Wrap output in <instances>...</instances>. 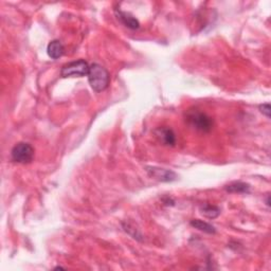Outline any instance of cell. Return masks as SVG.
<instances>
[{
    "instance_id": "6da1fadb",
    "label": "cell",
    "mask_w": 271,
    "mask_h": 271,
    "mask_svg": "<svg viewBox=\"0 0 271 271\" xmlns=\"http://www.w3.org/2000/svg\"><path fill=\"white\" fill-rule=\"evenodd\" d=\"M87 77L91 88L95 92H102L108 87L110 76L107 69L104 68L103 66L98 64L90 65Z\"/></svg>"
},
{
    "instance_id": "7a4b0ae2",
    "label": "cell",
    "mask_w": 271,
    "mask_h": 271,
    "mask_svg": "<svg viewBox=\"0 0 271 271\" xmlns=\"http://www.w3.org/2000/svg\"><path fill=\"white\" fill-rule=\"evenodd\" d=\"M185 120L194 130L202 133H209L213 127L212 118L198 109H190L185 115Z\"/></svg>"
},
{
    "instance_id": "3957f363",
    "label": "cell",
    "mask_w": 271,
    "mask_h": 271,
    "mask_svg": "<svg viewBox=\"0 0 271 271\" xmlns=\"http://www.w3.org/2000/svg\"><path fill=\"white\" fill-rule=\"evenodd\" d=\"M11 157L14 162L27 164L33 160L34 149L31 144L26 142H19L11 151Z\"/></svg>"
},
{
    "instance_id": "277c9868",
    "label": "cell",
    "mask_w": 271,
    "mask_h": 271,
    "mask_svg": "<svg viewBox=\"0 0 271 271\" xmlns=\"http://www.w3.org/2000/svg\"><path fill=\"white\" fill-rule=\"evenodd\" d=\"M89 65L86 61L79 60L75 62H70L63 66L61 70V75L63 78L70 77H86L89 72Z\"/></svg>"
},
{
    "instance_id": "5b68a950",
    "label": "cell",
    "mask_w": 271,
    "mask_h": 271,
    "mask_svg": "<svg viewBox=\"0 0 271 271\" xmlns=\"http://www.w3.org/2000/svg\"><path fill=\"white\" fill-rule=\"evenodd\" d=\"M155 137L162 145L174 146L176 144V135L172 128L167 126H161L154 131Z\"/></svg>"
},
{
    "instance_id": "8992f818",
    "label": "cell",
    "mask_w": 271,
    "mask_h": 271,
    "mask_svg": "<svg viewBox=\"0 0 271 271\" xmlns=\"http://www.w3.org/2000/svg\"><path fill=\"white\" fill-rule=\"evenodd\" d=\"M146 172L151 177L159 181H162V182H172L177 179V175L173 172V170H169L166 168L147 166Z\"/></svg>"
},
{
    "instance_id": "52a82bcc",
    "label": "cell",
    "mask_w": 271,
    "mask_h": 271,
    "mask_svg": "<svg viewBox=\"0 0 271 271\" xmlns=\"http://www.w3.org/2000/svg\"><path fill=\"white\" fill-rule=\"evenodd\" d=\"M115 14H116V17L117 19L128 29H132V30H137L139 29L140 27V22L139 20L132 15L131 13L128 12H124L120 9H115Z\"/></svg>"
},
{
    "instance_id": "ba28073f",
    "label": "cell",
    "mask_w": 271,
    "mask_h": 271,
    "mask_svg": "<svg viewBox=\"0 0 271 271\" xmlns=\"http://www.w3.org/2000/svg\"><path fill=\"white\" fill-rule=\"evenodd\" d=\"M64 51H65V48L62 44V41L59 39L51 40L47 47V53L49 55V58H51L52 60H58L62 58Z\"/></svg>"
},
{
    "instance_id": "9c48e42d",
    "label": "cell",
    "mask_w": 271,
    "mask_h": 271,
    "mask_svg": "<svg viewBox=\"0 0 271 271\" xmlns=\"http://www.w3.org/2000/svg\"><path fill=\"white\" fill-rule=\"evenodd\" d=\"M225 190L229 193L234 194H248L250 193V185L246 182L233 181L225 187Z\"/></svg>"
},
{
    "instance_id": "30bf717a",
    "label": "cell",
    "mask_w": 271,
    "mask_h": 271,
    "mask_svg": "<svg viewBox=\"0 0 271 271\" xmlns=\"http://www.w3.org/2000/svg\"><path fill=\"white\" fill-rule=\"evenodd\" d=\"M190 224L193 228H195V229L202 231V232H205L207 234H215L216 233L215 227L212 226L211 224H209L207 221H204L201 219H193V220H191Z\"/></svg>"
},
{
    "instance_id": "8fae6325",
    "label": "cell",
    "mask_w": 271,
    "mask_h": 271,
    "mask_svg": "<svg viewBox=\"0 0 271 271\" xmlns=\"http://www.w3.org/2000/svg\"><path fill=\"white\" fill-rule=\"evenodd\" d=\"M201 212L204 216L210 219H214L220 215V209L216 206H212L209 204H206L201 207Z\"/></svg>"
},
{
    "instance_id": "7c38bea8",
    "label": "cell",
    "mask_w": 271,
    "mask_h": 271,
    "mask_svg": "<svg viewBox=\"0 0 271 271\" xmlns=\"http://www.w3.org/2000/svg\"><path fill=\"white\" fill-rule=\"evenodd\" d=\"M260 110H261V112L263 113V115H265L267 118H270L271 108H270V104L269 103H266V104L261 105L260 106Z\"/></svg>"
}]
</instances>
